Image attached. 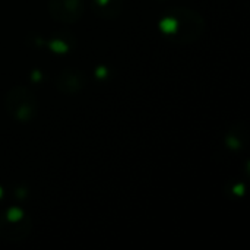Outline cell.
<instances>
[{
	"label": "cell",
	"mask_w": 250,
	"mask_h": 250,
	"mask_svg": "<svg viewBox=\"0 0 250 250\" xmlns=\"http://www.w3.org/2000/svg\"><path fill=\"white\" fill-rule=\"evenodd\" d=\"M161 32L177 44L198 41L205 32V19L189 7H170L160 21Z\"/></svg>",
	"instance_id": "6da1fadb"
},
{
	"label": "cell",
	"mask_w": 250,
	"mask_h": 250,
	"mask_svg": "<svg viewBox=\"0 0 250 250\" xmlns=\"http://www.w3.org/2000/svg\"><path fill=\"white\" fill-rule=\"evenodd\" d=\"M161 1H163V0H161Z\"/></svg>",
	"instance_id": "30bf717a"
},
{
	"label": "cell",
	"mask_w": 250,
	"mask_h": 250,
	"mask_svg": "<svg viewBox=\"0 0 250 250\" xmlns=\"http://www.w3.org/2000/svg\"><path fill=\"white\" fill-rule=\"evenodd\" d=\"M226 142H227V146L233 151L242 149L246 144V127H245V125L243 123L234 125L230 129V132L227 133Z\"/></svg>",
	"instance_id": "52a82bcc"
},
{
	"label": "cell",
	"mask_w": 250,
	"mask_h": 250,
	"mask_svg": "<svg viewBox=\"0 0 250 250\" xmlns=\"http://www.w3.org/2000/svg\"><path fill=\"white\" fill-rule=\"evenodd\" d=\"M91 7L101 18H116L122 10V0H92Z\"/></svg>",
	"instance_id": "8992f818"
},
{
	"label": "cell",
	"mask_w": 250,
	"mask_h": 250,
	"mask_svg": "<svg viewBox=\"0 0 250 250\" xmlns=\"http://www.w3.org/2000/svg\"><path fill=\"white\" fill-rule=\"evenodd\" d=\"M85 10L83 0H50V15L60 23H75Z\"/></svg>",
	"instance_id": "277c9868"
},
{
	"label": "cell",
	"mask_w": 250,
	"mask_h": 250,
	"mask_svg": "<svg viewBox=\"0 0 250 250\" xmlns=\"http://www.w3.org/2000/svg\"><path fill=\"white\" fill-rule=\"evenodd\" d=\"M31 233V218L21 209L10 208L0 215V237L7 242H22Z\"/></svg>",
	"instance_id": "3957f363"
},
{
	"label": "cell",
	"mask_w": 250,
	"mask_h": 250,
	"mask_svg": "<svg viewBox=\"0 0 250 250\" xmlns=\"http://www.w3.org/2000/svg\"><path fill=\"white\" fill-rule=\"evenodd\" d=\"M86 76L83 72L75 67H67L62 70L56 78V86L60 92L66 95H73L86 86Z\"/></svg>",
	"instance_id": "5b68a950"
},
{
	"label": "cell",
	"mask_w": 250,
	"mask_h": 250,
	"mask_svg": "<svg viewBox=\"0 0 250 250\" xmlns=\"http://www.w3.org/2000/svg\"><path fill=\"white\" fill-rule=\"evenodd\" d=\"M75 38L64 31L56 32L51 40H50V47L56 51V53H67L72 47H73V41Z\"/></svg>",
	"instance_id": "ba28073f"
},
{
	"label": "cell",
	"mask_w": 250,
	"mask_h": 250,
	"mask_svg": "<svg viewBox=\"0 0 250 250\" xmlns=\"http://www.w3.org/2000/svg\"><path fill=\"white\" fill-rule=\"evenodd\" d=\"M4 107L13 120L28 123L37 114V98L26 86H13L6 94Z\"/></svg>",
	"instance_id": "7a4b0ae2"
},
{
	"label": "cell",
	"mask_w": 250,
	"mask_h": 250,
	"mask_svg": "<svg viewBox=\"0 0 250 250\" xmlns=\"http://www.w3.org/2000/svg\"><path fill=\"white\" fill-rule=\"evenodd\" d=\"M1 196H3V192H1V189H0V199H1Z\"/></svg>",
	"instance_id": "9c48e42d"
}]
</instances>
